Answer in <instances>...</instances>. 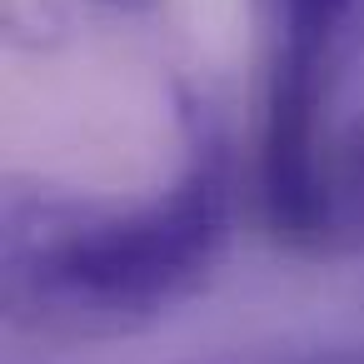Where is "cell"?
<instances>
[{
	"mask_svg": "<svg viewBox=\"0 0 364 364\" xmlns=\"http://www.w3.org/2000/svg\"><path fill=\"white\" fill-rule=\"evenodd\" d=\"M180 165L145 195L11 185L0 215L6 319L46 339H120L195 299L230 245L235 155L205 105H185Z\"/></svg>",
	"mask_w": 364,
	"mask_h": 364,
	"instance_id": "1",
	"label": "cell"
},
{
	"mask_svg": "<svg viewBox=\"0 0 364 364\" xmlns=\"http://www.w3.org/2000/svg\"><path fill=\"white\" fill-rule=\"evenodd\" d=\"M264 90L255 195L269 235L289 250L334 255L329 105L364 46V0H255Z\"/></svg>",
	"mask_w": 364,
	"mask_h": 364,
	"instance_id": "2",
	"label": "cell"
},
{
	"mask_svg": "<svg viewBox=\"0 0 364 364\" xmlns=\"http://www.w3.org/2000/svg\"><path fill=\"white\" fill-rule=\"evenodd\" d=\"M329 210H334V250H364V110L334 135Z\"/></svg>",
	"mask_w": 364,
	"mask_h": 364,
	"instance_id": "3",
	"label": "cell"
},
{
	"mask_svg": "<svg viewBox=\"0 0 364 364\" xmlns=\"http://www.w3.org/2000/svg\"><path fill=\"white\" fill-rule=\"evenodd\" d=\"M230 364H364V344H314V349H279L259 359H230Z\"/></svg>",
	"mask_w": 364,
	"mask_h": 364,
	"instance_id": "4",
	"label": "cell"
},
{
	"mask_svg": "<svg viewBox=\"0 0 364 364\" xmlns=\"http://www.w3.org/2000/svg\"><path fill=\"white\" fill-rule=\"evenodd\" d=\"M105 6H140V0H105Z\"/></svg>",
	"mask_w": 364,
	"mask_h": 364,
	"instance_id": "5",
	"label": "cell"
}]
</instances>
